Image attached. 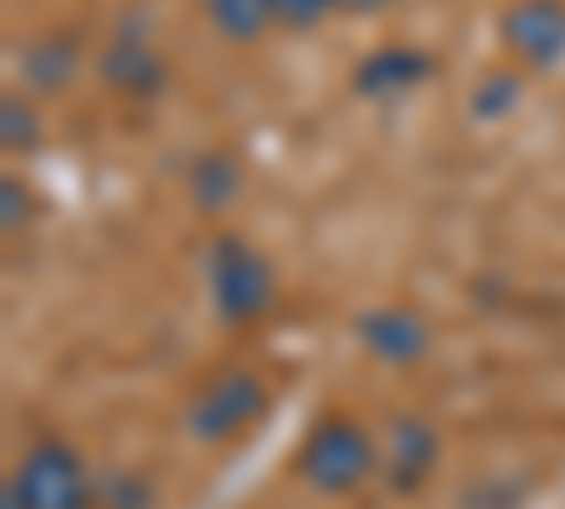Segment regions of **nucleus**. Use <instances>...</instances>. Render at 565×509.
<instances>
[{
  "instance_id": "obj_16",
  "label": "nucleus",
  "mask_w": 565,
  "mask_h": 509,
  "mask_svg": "<svg viewBox=\"0 0 565 509\" xmlns=\"http://www.w3.org/2000/svg\"><path fill=\"white\" fill-rule=\"evenodd\" d=\"M271 12L282 29H317L328 12H334V0H271Z\"/></svg>"
},
{
  "instance_id": "obj_5",
  "label": "nucleus",
  "mask_w": 565,
  "mask_h": 509,
  "mask_svg": "<svg viewBox=\"0 0 565 509\" xmlns=\"http://www.w3.org/2000/svg\"><path fill=\"white\" fill-rule=\"evenodd\" d=\"M498 40L521 68L548 74L565 57V0H514L498 23Z\"/></svg>"
},
{
  "instance_id": "obj_8",
  "label": "nucleus",
  "mask_w": 565,
  "mask_h": 509,
  "mask_svg": "<svg viewBox=\"0 0 565 509\" xmlns=\"http://www.w3.org/2000/svg\"><path fill=\"white\" fill-rule=\"evenodd\" d=\"M103 79H108V91H119V97L148 103V97H159V91H164V57L148 45V34H141V29H119L114 52L103 57Z\"/></svg>"
},
{
  "instance_id": "obj_1",
  "label": "nucleus",
  "mask_w": 565,
  "mask_h": 509,
  "mask_svg": "<svg viewBox=\"0 0 565 509\" xmlns=\"http://www.w3.org/2000/svg\"><path fill=\"white\" fill-rule=\"evenodd\" d=\"M0 509H97V476L63 436H40L0 487Z\"/></svg>"
},
{
  "instance_id": "obj_4",
  "label": "nucleus",
  "mask_w": 565,
  "mask_h": 509,
  "mask_svg": "<svg viewBox=\"0 0 565 509\" xmlns=\"http://www.w3.org/2000/svg\"><path fill=\"white\" fill-rule=\"evenodd\" d=\"M266 407H271V385L255 368H221L186 402V436L193 442H238L266 420Z\"/></svg>"
},
{
  "instance_id": "obj_7",
  "label": "nucleus",
  "mask_w": 565,
  "mask_h": 509,
  "mask_svg": "<svg viewBox=\"0 0 565 509\" xmlns=\"http://www.w3.org/2000/svg\"><path fill=\"white\" fill-rule=\"evenodd\" d=\"M436 458H441V436L424 413H396L385 425V447H380V470H385V487L413 498L424 481L436 476Z\"/></svg>"
},
{
  "instance_id": "obj_14",
  "label": "nucleus",
  "mask_w": 565,
  "mask_h": 509,
  "mask_svg": "<svg viewBox=\"0 0 565 509\" xmlns=\"http://www.w3.org/2000/svg\"><path fill=\"white\" fill-rule=\"evenodd\" d=\"M159 481L148 470H108L97 476V509H153Z\"/></svg>"
},
{
  "instance_id": "obj_11",
  "label": "nucleus",
  "mask_w": 565,
  "mask_h": 509,
  "mask_svg": "<svg viewBox=\"0 0 565 509\" xmlns=\"http://www.w3.org/2000/svg\"><path fill=\"white\" fill-rule=\"evenodd\" d=\"M204 18L221 29V40H232V45H249V40H260L271 23H277V12H271V0H204Z\"/></svg>"
},
{
  "instance_id": "obj_6",
  "label": "nucleus",
  "mask_w": 565,
  "mask_h": 509,
  "mask_svg": "<svg viewBox=\"0 0 565 509\" xmlns=\"http://www.w3.org/2000/svg\"><path fill=\"white\" fill-rule=\"evenodd\" d=\"M356 340L373 362H391V368H413L430 357L436 346V329H430V317H424L418 306L407 300H385V306H373L356 317Z\"/></svg>"
},
{
  "instance_id": "obj_9",
  "label": "nucleus",
  "mask_w": 565,
  "mask_h": 509,
  "mask_svg": "<svg viewBox=\"0 0 565 509\" xmlns=\"http://www.w3.org/2000/svg\"><path fill=\"white\" fill-rule=\"evenodd\" d=\"M436 74V57L418 52V45H380V52H367L351 74V85L362 97H402V91L424 85Z\"/></svg>"
},
{
  "instance_id": "obj_12",
  "label": "nucleus",
  "mask_w": 565,
  "mask_h": 509,
  "mask_svg": "<svg viewBox=\"0 0 565 509\" xmlns=\"http://www.w3.org/2000/svg\"><path fill=\"white\" fill-rule=\"evenodd\" d=\"M238 193H244V165L232 153H204L193 165V204L199 210H226Z\"/></svg>"
},
{
  "instance_id": "obj_10",
  "label": "nucleus",
  "mask_w": 565,
  "mask_h": 509,
  "mask_svg": "<svg viewBox=\"0 0 565 509\" xmlns=\"http://www.w3.org/2000/svg\"><path fill=\"white\" fill-rule=\"evenodd\" d=\"M29 91H40V97H52V91H63L79 68V40L68 29H52V34H34L23 45V57H18Z\"/></svg>"
},
{
  "instance_id": "obj_2",
  "label": "nucleus",
  "mask_w": 565,
  "mask_h": 509,
  "mask_svg": "<svg viewBox=\"0 0 565 509\" xmlns=\"http://www.w3.org/2000/svg\"><path fill=\"white\" fill-rule=\"evenodd\" d=\"M204 284H210L215 311L226 322H238V329L271 317V306H277V272H271V261L249 238H238V233L210 238V250H204Z\"/></svg>"
},
{
  "instance_id": "obj_18",
  "label": "nucleus",
  "mask_w": 565,
  "mask_h": 509,
  "mask_svg": "<svg viewBox=\"0 0 565 509\" xmlns=\"http://www.w3.org/2000/svg\"><path fill=\"white\" fill-rule=\"evenodd\" d=\"M380 7H391V0H334V12H380Z\"/></svg>"
},
{
  "instance_id": "obj_13",
  "label": "nucleus",
  "mask_w": 565,
  "mask_h": 509,
  "mask_svg": "<svg viewBox=\"0 0 565 509\" xmlns=\"http://www.w3.org/2000/svg\"><path fill=\"white\" fill-rule=\"evenodd\" d=\"M521 97H526L521 74H503V68H492V74H481V79H476V91H469V119L498 125V119H509L514 108H521Z\"/></svg>"
},
{
  "instance_id": "obj_3",
  "label": "nucleus",
  "mask_w": 565,
  "mask_h": 509,
  "mask_svg": "<svg viewBox=\"0 0 565 509\" xmlns=\"http://www.w3.org/2000/svg\"><path fill=\"white\" fill-rule=\"evenodd\" d=\"M295 470L311 492L322 498H345L356 492L373 470H380V442H373L356 420H345V413H328V420H317L306 431V447L295 458Z\"/></svg>"
},
{
  "instance_id": "obj_17",
  "label": "nucleus",
  "mask_w": 565,
  "mask_h": 509,
  "mask_svg": "<svg viewBox=\"0 0 565 509\" xmlns=\"http://www.w3.org/2000/svg\"><path fill=\"white\" fill-rule=\"evenodd\" d=\"M0 204H7V210H0V221H7V233H18V226L29 221V193H23V181H18V176L0 181Z\"/></svg>"
},
{
  "instance_id": "obj_15",
  "label": "nucleus",
  "mask_w": 565,
  "mask_h": 509,
  "mask_svg": "<svg viewBox=\"0 0 565 509\" xmlns=\"http://www.w3.org/2000/svg\"><path fill=\"white\" fill-rule=\"evenodd\" d=\"M0 142H7V153H34L40 148V119L29 103L7 97L0 103Z\"/></svg>"
}]
</instances>
